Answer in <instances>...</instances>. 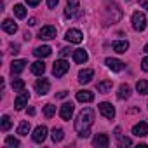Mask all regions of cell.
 <instances>
[{
  "label": "cell",
  "instance_id": "obj_39",
  "mask_svg": "<svg viewBox=\"0 0 148 148\" xmlns=\"http://www.w3.org/2000/svg\"><path fill=\"white\" fill-rule=\"evenodd\" d=\"M28 25H30V26L37 25V19H35V18H30V19H28Z\"/></svg>",
  "mask_w": 148,
  "mask_h": 148
},
{
  "label": "cell",
  "instance_id": "obj_34",
  "mask_svg": "<svg viewBox=\"0 0 148 148\" xmlns=\"http://www.w3.org/2000/svg\"><path fill=\"white\" fill-rule=\"evenodd\" d=\"M141 68H143V71H148V56L143 58V61H141Z\"/></svg>",
  "mask_w": 148,
  "mask_h": 148
},
{
  "label": "cell",
  "instance_id": "obj_6",
  "mask_svg": "<svg viewBox=\"0 0 148 148\" xmlns=\"http://www.w3.org/2000/svg\"><path fill=\"white\" fill-rule=\"evenodd\" d=\"M54 37H56V28L51 26V25L42 26L40 32H38V38H42V40H51V38H54Z\"/></svg>",
  "mask_w": 148,
  "mask_h": 148
},
{
  "label": "cell",
  "instance_id": "obj_22",
  "mask_svg": "<svg viewBox=\"0 0 148 148\" xmlns=\"http://www.w3.org/2000/svg\"><path fill=\"white\" fill-rule=\"evenodd\" d=\"M132 134H134V136H139V138L146 136V124H145V122L136 124V125L132 127Z\"/></svg>",
  "mask_w": 148,
  "mask_h": 148
},
{
  "label": "cell",
  "instance_id": "obj_24",
  "mask_svg": "<svg viewBox=\"0 0 148 148\" xmlns=\"http://www.w3.org/2000/svg\"><path fill=\"white\" fill-rule=\"evenodd\" d=\"M119 99H127L129 96H131V87L127 86V84H122L120 87H119Z\"/></svg>",
  "mask_w": 148,
  "mask_h": 148
},
{
  "label": "cell",
  "instance_id": "obj_14",
  "mask_svg": "<svg viewBox=\"0 0 148 148\" xmlns=\"http://www.w3.org/2000/svg\"><path fill=\"white\" fill-rule=\"evenodd\" d=\"M87 59H89V56H87V52L84 49H75V51H73V61H75V63L84 64Z\"/></svg>",
  "mask_w": 148,
  "mask_h": 148
},
{
  "label": "cell",
  "instance_id": "obj_28",
  "mask_svg": "<svg viewBox=\"0 0 148 148\" xmlns=\"http://www.w3.org/2000/svg\"><path fill=\"white\" fill-rule=\"evenodd\" d=\"M14 14H16V18H19V19L26 18V9H25V5H21V4L14 5Z\"/></svg>",
  "mask_w": 148,
  "mask_h": 148
},
{
  "label": "cell",
  "instance_id": "obj_7",
  "mask_svg": "<svg viewBox=\"0 0 148 148\" xmlns=\"http://www.w3.org/2000/svg\"><path fill=\"white\" fill-rule=\"evenodd\" d=\"M73 112H75V106H73V103H64L61 108H59V117L63 120H70Z\"/></svg>",
  "mask_w": 148,
  "mask_h": 148
},
{
  "label": "cell",
  "instance_id": "obj_29",
  "mask_svg": "<svg viewBox=\"0 0 148 148\" xmlns=\"http://www.w3.org/2000/svg\"><path fill=\"white\" fill-rule=\"evenodd\" d=\"M12 89L21 92V91L25 89V80H23V79H12Z\"/></svg>",
  "mask_w": 148,
  "mask_h": 148
},
{
  "label": "cell",
  "instance_id": "obj_30",
  "mask_svg": "<svg viewBox=\"0 0 148 148\" xmlns=\"http://www.w3.org/2000/svg\"><path fill=\"white\" fill-rule=\"evenodd\" d=\"M11 125H12L11 119H9L7 115H4V117H2V120H0V127H2V131H9V129H11Z\"/></svg>",
  "mask_w": 148,
  "mask_h": 148
},
{
  "label": "cell",
  "instance_id": "obj_21",
  "mask_svg": "<svg viewBox=\"0 0 148 148\" xmlns=\"http://www.w3.org/2000/svg\"><path fill=\"white\" fill-rule=\"evenodd\" d=\"M33 54L37 58H47V56H51V47L49 45H40L33 51Z\"/></svg>",
  "mask_w": 148,
  "mask_h": 148
},
{
  "label": "cell",
  "instance_id": "obj_35",
  "mask_svg": "<svg viewBox=\"0 0 148 148\" xmlns=\"http://www.w3.org/2000/svg\"><path fill=\"white\" fill-rule=\"evenodd\" d=\"M58 2H59V0H47V7L49 9H54L58 5Z\"/></svg>",
  "mask_w": 148,
  "mask_h": 148
},
{
  "label": "cell",
  "instance_id": "obj_2",
  "mask_svg": "<svg viewBox=\"0 0 148 148\" xmlns=\"http://www.w3.org/2000/svg\"><path fill=\"white\" fill-rule=\"evenodd\" d=\"M132 28L136 30V32H143L145 28H146V16L143 14V12H134L132 14Z\"/></svg>",
  "mask_w": 148,
  "mask_h": 148
},
{
  "label": "cell",
  "instance_id": "obj_41",
  "mask_svg": "<svg viewBox=\"0 0 148 148\" xmlns=\"http://www.w3.org/2000/svg\"><path fill=\"white\" fill-rule=\"evenodd\" d=\"M143 9L148 11V0H143Z\"/></svg>",
  "mask_w": 148,
  "mask_h": 148
},
{
  "label": "cell",
  "instance_id": "obj_19",
  "mask_svg": "<svg viewBox=\"0 0 148 148\" xmlns=\"http://www.w3.org/2000/svg\"><path fill=\"white\" fill-rule=\"evenodd\" d=\"M127 49H129V42H127V40H115V42H113V51H115V52L124 54Z\"/></svg>",
  "mask_w": 148,
  "mask_h": 148
},
{
  "label": "cell",
  "instance_id": "obj_38",
  "mask_svg": "<svg viewBox=\"0 0 148 148\" xmlns=\"http://www.w3.org/2000/svg\"><path fill=\"white\" fill-rule=\"evenodd\" d=\"M11 49H12V52H14V54H16V52H19V45H18V44H12V45H11Z\"/></svg>",
  "mask_w": 148,
  "mask_h": 148
},
{
  "label": "cell",
  "instance_id": "obj_26",
  "mask_svg": "<svg viewBox=\"0 0 148 148\" xmlns=\"http://www.w3.org/2000/svg\"><path fill=\"white\" fill-rule=\"evenodd\" d=\"M51 138H52V141H54V143H59V141L64 138V132H63V129H59V127H54V129H52V134H51Z\"/></svg>",
  "mask_w": 148,
  "mask_h": 148
},
{
  "label": "cell",
  "instance_id": "obj_17",
  "mask_svg": "<svg viewBox=\"0 0 148 148\" xmlns=\"http://www.w3.org/2000/svg\"><path fill=\"white\" fill-rule=\"evenodd\" d=\"M2 28H4V32H5V33H11V35H14V33L18 32V25H16L12 19H4Z\"/></svg>",
  "mask_w": 148,
  "mask_h": 148
},
{
  "label": "cell",
  "instance_id": "obj_16",
  "mask_svg": "<svg viewBox=\"0 0 148 148\" xmlns=\"http://www.w3.org/2000/svg\"><path fill=\"white\" fill-rule=\"evenodd\" d=\"M92 145L98 146V148H106V146L110 145V139H108L106 134H98V136L92 139Z\"/></svg>",
  "mask_w": 148,
  "mask_h": 148
},
{
  "label": "cell",
  "instance_id": "obj_27",
  "mask_svg": "<svg viewBox=\"0 0 148 148\" xmlns=\"http://www.w3.org/2000/svg\"><path fill=\"white\" fill-rule=\"evenodd\" d=\"M136 91H138L139 94H148V80H138Z\"/></svg>",
  "mask_w": 148,
  "mask_h": 148
},
{
  "label": "cell",
  "instance_id": "obj_11",
  "mask_svg": "<svg viewBox=\"0 0 148 148\" xmlns=\"http://www.w3.org/2000/svg\"><path fill=\"white\" fill-rule=\"evenodd\" d=\"M105 63H106V66H108L112 71H122V70H124V66H125L120 59H115V58H106V59H105Z\"/></svg>",
  "mask_w": 148,
  "mask_h": 148
},
{
  "label": "cell",
  "instance_id": "obj_20",
  "mask_svg": "<svg viewBox=\"0 0 148 148\" xmlns=\"http://www.w3.org/2000/svg\"><path fill=\"white\" fill-rule=\"evenodd\" d=\"M44 71H45V63L44 61H35L32 64V73L33 75H44Z\"/></svg>",
  "mask_w": 148,
  "mask_h": 148
},
{
  "label": "cell",
  "instance_id": "obj_42",
  "mask_svg": "<svg viewBox=\"0 0 148 148\" xmlns=\"http://www.w3.org/2000/svg\"><path fill=\"white\" fill-rule=\"evenodd\" d=\"M28 113L30 115H35V108H28Z\"/></svg>",
  "mask_w": 148,
  "mask_h": 148
},
{
  "label": "cell",
  "instance_id": "obj_8",
  "mask_svg": "<svg viewBox=\"0 0 148 148\" xmlns=\"http://www.w3.org/2000/svg\"><path fill=\"white\" fill-rule=\"evenodd\" d=\"M32 138H33L35 143H44L45 138H47V127H45V125H38V127L33 131Z\"/></svg>",
  "mask_w": 148,
  "mask_h": 148
},
{
  "label": "cell",
  "instance_id": "obj_9",
  "mask_svg": "<svg viewBox=\"0 0 148 148\" xmlns=\"http://www.w3.org/2000/svg\"><path fill=\"white\" fill-rule=\"evenodd\" d=\"M49 89H51V84H49V80H47V79H38V80L35 82V91H37L40 96L47 94V92H49Z\"/></svg>",
  "mask_w": 148,
  "mask_h": 148
},
{
  "label": "cell",
  "instance_id": "obj_33",
  "mask_svg": "<svg viewBox=\"0 0 148 148\" xmlns=\"http://www.w3.org/2000/svg\"><path fill=\"white\" fill-rule=\"evenodd\" d=\"M119 145L120 146H129V145H132V141H131V138H119Z\"/></svg>",
  "mask_w": 148,
  "mask_h": 148
},
{
  "label": "cell",
  "instance_id": "obj_10",
  "mask_svg": "<svg viewBox=\"0 0 148 148\" xmlns=\"http://www.w3.org/2000/svg\"><path fill=\"white\" fill-rule=\"evenodd\" d=\"M77 11H79V0H66L64 16H66V18H73Z\"/></svg>",
  "mask_w": 148,
  "mask_h": 148
},
{
  "label": "cell",
  "instance_id": "obj_4",
  "mask_svg": "<svg viewBox=\"0 0 148 148\" xmlns=\"http://www.w3.org/2000/svg\"><path fill=\"white\" fill-rule=\"evenodd\" d=\"M98 108H99V113H101L105 119H108V120H113V119H115V108L112 106V103L103 101V103L98 105Z\"/></svg>",
  "mask_w": 148,
  "mask_h": 148
},
{
  "label": "cell",
  "instance_id": "obj_36",
  "mask_svg": "<svg viewBox=\"0 0 148 148\" xmlns=\"http://www.w3.org/2000/svg\"><path fill=\"white\" fill-rule=\"evenodd\" d=\"M26 4L32 5V7H37V5L40 4V0H26Z\"/></svg>",
  "mask_w": 148,
  "mask_h": 148
},
{
  "label": "cell",
  "instance_id": "obj_3",
  "mask_svg": "<svg viewBox=\"0 0 148 148\" xmlns=\"http://www.w3.org/2000/svg\"><path fill=\"white\" fill-rule=\"evenodd\" d=\"M70 70V64L64 61V59H59V61H56L54 63V66H52V75L54 77H63V75H66V71Z\"/></svg>",
  "mask_w": 148,
  "mask_h": 148
},
{
  "label": "cell",
  "instance_id": "obj_1",
  "mask_svg": "<svg viewBox=\"0 0 148 148\" xmlns=\"http://www.w3.org/2000/svg\"><path fill=\"white\" fill-rule=\"evenodd\" d=\"M94 122V110L92 108H84L77 120H75V131L79 132L80 138H89L91 136V125Z\"/></svg>",
  "mask_w": 148,
  "mask_h": 148
},
{
  "label": "cell",
  "instance_id": "obj_15",
  "mask_svg": "<svg viewBox=\"0 0 148 148\" xmlns=\"http://www.w3.org/2000/svg\"><path fill=\"white\" fill-rule=\"evenodd\" d=\"M26 66V61L25 59H14L12 64H11V71H12V75H19V73L25 70Z\"/></svg>",
  "mask_w": 148,
  "mask_h": 148
},
{
  "label": "cell",
  "instance_id": "obj_31",
  "mask_svg": "<svg viewBox=\"0 0 148 148\" xmlns=\"http://www.w3.org/2000/svg\"><path fill=\"white\" fill-rule=\"evenodd\" d=\"M54 113H56V106H54V105H51V103H49V105H45V106H44V115H45L47 119H51Z\"/></svg>",
  "mask_w": 148,
  "mask_h": 148
},
{
  "label": "cell",
  "instance_id": "obj_32",
  "mask_svg": "<svg viewBox=\"0 0 148 148\" xmlns=\"http://www.w3.org/2000/svg\"><path fill=\"white\" fill-rule=\"evenodd\" d=\"M5 145H9V146H19V141L16 138H12V136H7L5 138Z\"/></svg>",
  "mask_w": 148,
  "mask_h": 148
},
{
  "label": "cell",
  "instance_id": "obj_13",
  "mask_svg": "<svg viewBox=\"0 0 148 148\" xmlns=\"http://www.w3.org/2000/svg\"><path fill=\"white\" fill-rule=\"evenodd\" d=\"M28 92H25V91H21L19 92V96L14 99V106H16V110H23L25 106H26V103H28Z\"/></svg>",
  "mask_w": 148,
  "mask_h": 148
},
{
  "label": "cell",
  "instance_id": "obj_37",
  "mask_svg": "<svg viewBox=\"0 0 148 148\" xmlns=\"http://www.w3.org/2000/svg\"><path fill=\"white\" fill-rule=\"evenodd\" d=\"M70 51H71L70 47H64V49H61V56H63V58H64V56H68V54H70Z\"/></svg>",
  "mask_w": 148,
  "mask_h": 148
},
{
  "label": "cell",
  "instance_id": "obj_5",
  "mask_svg": "<svg viewBox=\"0 0 148 148\" xmlns=\"http://www.w3.org/2000/svg\"><path fill=\"white\" fill-rule=\"evenodd\" d=\"M64 38H66L70 44H80V42L84 40V35H82V32L77 30V28H70V30L66 32Z\"/></svg>",
  "mask_w": 148,
  "mask_h": 148
},
{
  "label": "cell",
  "instance_id": "obj_25",
  "mask_svg": "<svg viewBox=\"0 0 148 148\" xmlns=\"http://www.w3.org/2000/svg\"><path fill=\"white\" fill-rule=\"evenodd\" d=\"M28 132H30V122L28 120H23L18 125V134L19 136H28Z\"/></svg>",
  "mask_w": 148,
  "mask_h": 148
},
{
  "label": "cell",
  "instance_id": "obj_18",
  "mask_svg": "<svg viewBox=\"0 0 148 148\" xmlns=\"http://www.w3.org/2000/svg\"><path fill=\"white\" fill-rule=\"evenodd\" d=\"M92 99H94V94L91 91H79L77 92V101H80V103H91Z\"/></svg>",
  "mask_w": 148,
  "mask_h": 148
},
{
  "label": "cell",
  "instance_id": "obj_40",
  "mask_svg": "<svg viewBox=\"0 0 148 148\" xmlns=\"http://www.w3.org/2000/svg\"><path fill=\"white\" fill-rule=\"evenodd\" d=\"M66 94H68V92H66V91H63V92H59V94H58V98H66Z\"/></svg>",
  "mask_w": 148,
  "mask_h": 148
},
{
  "label": "cell",
  "instance_id": "obj_43",
  "mask_svg": "<svg viewBox=\"0 0 148 148\" xmlns=\"http://www.w3.org/2000/svg\"><path fill=\"white\" fill-rule=\"evenodd\" d=\"M145 52H148V44H146V45H145Z\"/></svg>",
  "mask_w": 148,
  "mask_h": 148
},
{
  "label": "cell",
  "instance_id": "obj_23",
  "mask_svg": "<svg viewBox=\"0 0 148 148\" xmlns=\"http://www.w3.org/2000/svg\"><path fill=\"white\" fill-rule=\"evenodd\" d=\"M112 80H103V82H99L98 84V92H101V94H106V92H110L112 91Z\"/></svg>",
  "mask_w": 148,
  "mask_h": 148
},
{
  "label": "cell",
  "instance_id": "obj_12",
  "mask_svg": "<svg viewBox=\"0 0 148 148\" xmlns=\"http://www.w3.org/2000/svg\"><path fill=\"white\" fill-rule=\"evenodd\" d=\"M92 77H94V70H91V68H86V70L79 71V82L80 84H89L92 80Z\"/></svg>",
  "mask_w": 148,
  "mask_h": 148
}]
</instances>
